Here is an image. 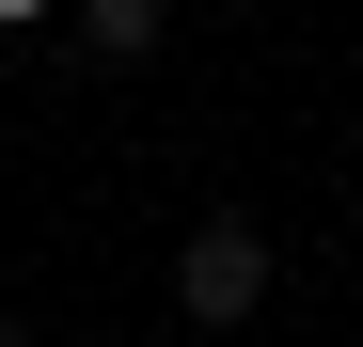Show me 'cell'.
<instances>
[{
  "mask_svg": "<svg viewBox=\"0 0 363 347\" xmlns=\"http://www.w3.org/2000/svg\"><path fill=\"white\" fill-rule=\"evenodd\" d=\"M158 32H174V0H79V47H111V64H143Z\"/></svg>",
  "mask_w": 363,
  "mask_h": 347,
  "instance_id": "2",
  "label": "cell"
},
{
  "mask_svg": "<svg viewBox=\"0 0 363 347\" xmlns=\"http://www.w3.org/2000/svg\"><path fill=\"white\" fill-rule=\"evenodd\" d=\"M174 300H190L206 331H237V316L269 300V237H253L237 205H221V221H190V253H174Z\"/></svg>",
  "mask_w": 363,
  "mask_h": 347,
  "instance_id": "1",
  "label": "cell"
},
{
  "mask_svg": "<svg viewBox=\"0 0 363 347\" xmlns=\"http://www.w3.org/2000/svg\"><path fill=\"white\" fill-rule=\"evenodd\" d=\"M32 16H48V0H0V32H32Z\"/></svg>",
  "mask_w": 363,
  "mask_h": 347,
  "instance_id": "3",
  "label": "cell"
},
{
  "mask_svg": "<svg viewBox=\"0 0 363 347\" xmlns=\"http://www.w3.org/2000/svg\"><path fill=\"white\" fill-rule=\"evenodd\" d=\"M0 347H16V316H0Z\"/></svg>",
  "mask_w": 363,
  "mask_h": 347,
  "instance_id": "4",
  "label": "cell"
}]
</instances>
